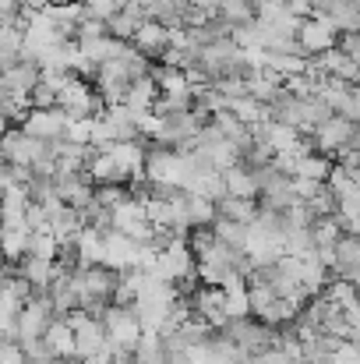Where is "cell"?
I'll return each mask as SVG.
<instances>
[{
	"instance_id": "obj_24",
	"label": "cell",
	"mask_w": 360,
	"mask_h": 364,
	"mask_svg": "<svg viewBox=\"0 0 360 364\" xmlns=\"http://www.w3.org/2000/svg\"><path fill=\"white\" fill-rule=\"evenodd\" d=\"M131 198V191L124 188V184H107V188H96V202L99 205H107V209H117Z\"/></svg>"
},
{
	"instance_id": "obj_15",
	"label": "cell",
	"mask_w": 360,
	"mask_h": 364,
	"mask_svg": "<svg viewBox=\"0 0 360 364\" xmlns=\"http://www.w3.org/2000/svg\"><path fill=\"white\" fill-rule=\"evenodd\" d=\"M28 241H32V230L25 223H7L4 227V247H7L11 262H21L28 255Z\"/></svg>"
},
{
	"instance_id": "obj_30",
	"label": "cell",
	"mask_w": 360,
	"mask_h": 364,
	"mask_svg": "<svg viewBox=\"0 0 360 364\" xmlns=\"http://www.w3.org/2000/svg\"><path fill=\"white\" fill-rule=\"evenodd\" d=\"M117 364H138V361H117Z\"/></svg>"
},
{
	"instance_id": "obj_6",
	"label": "cell",
	"mask_w": 360,
	"mask_h": 364,
	"mask_svg": "<svg viewBox=\"0 0 360 364\" xmlns=\"http://www.w3.org/2000/svg\"><path fill=\"white\" fill-rule=\"evenodd\" d=\"M134 46L148 57V60H166V53L173 50V32L159 21H145L134 36Z\"/></svg>"
},
{
	"instance_id": "obj_28",
	"label": "cell",
	"mask_w": 360,
	"mask_h": 364,
	"mask_svg": "<svg viewBox=\"0 0 360 364\" xmlns=\"http://www.w3.org/2000/svg\"><path fill=\"white\" fill-rule=\"evenodd\" d=\"M191 4H195V7H202L209 18H216V14H219V0H191Z\"/></svg>"
},
{
	"instance_id": "obj_13",
	"label": "cell",
	"mask_w": 360,
	"mask_h": 364,
	"mask_svg": "<svg viewBox=\"0 0 360 364\" xmlns=\"http://www.w3.org/2000/svg\"><path fill=\"white\" fill-rule=\"evenodd\" d=\"M332 170H336V159H329V156H322V152H307V156H300V163H297V177L318 181V184H329Z\"/></svg>"
},
{
	"instance_id": "obj_16",
	"label": "cell",
	"mask_w": 360,
	"mask_h": 364,
	"mask_svg": "<svg viewBox=\"0 0 360 364\" xmlns=\"http://www.w3.org/2000/svg\"><path fill=\"white\" fill-rule=\"evenodd\" d=\"M216 237L223 244H230V247H237V251H247V241H251V227H244V223H237V220H216Z\"/></svg>"
},
{
	"instance_id": "obj_4",
	"label": "cell",
	"mask_w": 360,
	"mask_h": 364,
	"mask_svg": "<svg viewBox=\"0 0 360 364\" xmlns=\"http://www.w3.org/2000/svg\"><path fill=\"white\" fill-rule=\"evenodd\" d=\"M332 276L343 283H354L360 290V237L357 234H343V241L332 251Z\"/></svg>"
},
{
	"instance_id": "obj_31",
	"label": "cell",
	"mask_w": 360,
	"mask_h": 364,
	"mask_svg": "<svg viewBox=\"0 0 360 364\" xmlns=\"http://www.w3.org/2000/svg\"><path fill=\"white\" fill-rule=\"evenodd\" d=\"M357 89H360V78H357Z\"/></svg>"
},
{
	"instance_id": "obj_5",
	"label": "cell",
	"mask_w": 360,
	"mask_h": 364,
	"mask_svg": "<svg viewBox=\"0 0 360 364\" xmlns=\"http://www.w3.org/2000/svg\"><path fill=\"white\" fill-rule=\"evenodd\" d=\"M96 181L89 173H57V195L71 209H89L96 202Z\"/></svg>"
},
{
	"instance_id": "obj_18",
	"label": "cell",
	"mask_w": 360,
	"mask_h": 364,
	"mask_svg": "<svg viewBox=\"0 0 360 364\" xmlns=\"http://www.w3.org/2000/svg\"><path fill=\"white\" fill-rule=\"evenodd\" d=\"M134 361L138 364H170L166 347H163V336L145 333V340H141V343H138V350H134Z\"/></svg>"
},
{
	"instance_id": "obj_27",
	"label": "cell",
	"mask_w": 360,
	"mask_h": 364,
	"mask_svg": "<svg viewBox=\"0 0 360 364\" xmlns=\"http://www.w3.org/2000/svg\"><path fill=\"white\" fill-rule=\"evenodd\" d=\"M339 50L354 60L360 68V32H347V36H339Z\"/></svg>"
},
{
	"instance_id": "obj_7",
	"label": "cell",
	"mask_w": 360,
	"mask_h": 364,
	"mask_svg": "<svg viewBox=\"0 0 360 364\" xmlns=\"http://www.w3.org/2000/svg\"><path fill=\"white\" fill-rule=\"evenodd\" d=\"M39 82H43V68H39L36 60H21V64H14L11 71H4V78H0V92H11V96H32Z\"/></svg>"
},
{
	"instance_id": "obj_17",
	"label": "cell",
	"mask_w": 360,
	"mask_h": 364,
	"mask_svg": "<svg viewBox=\"0 0 360 364\" xmlns=\"http://www.w3.org/2000/svg\"><path fill=\"white\" fill-rule=\"evenodd\" d=\"M230 114L240 117L247 127H258V124L272 121V117H268V107H265V103H258L254 96H244V100H237V103H230Z\"/></svg>"
},
{
	"instance_id": "obj_11",
	"label": "cell",
	"mask_w": 360,
	"mask_h": 364,
	"mask_svg": "<svg viewBox=\"0 0 360 364\" xmlns=\"http://www.w3.org/2000/svg\"><path fill=\"white\" fill-rule=\"evenodd\" d=\"M46 347L60 358V361H71V358H78V347H75V329L67 326V318H57L53 326H50V333H46Z\"/></svg>"
},
{
	"instance_id": "obj_26",
	"label": "cell",
	"mask_w": 360,
	"mask_h": 364,
	"mask_svg": "<svg viewBox=\"0 0 360 364\" xmlns=\"http://www.w3.org/2000/svg\"><path fill=\"white\" fill-rule=\"evenodd\" d=\"M290 14L300 21H311L318 18V0H290Z\"/></svg>"
},
{
	"instance_id": "obj_19",
	"label": "cell",
	"mask_w": 360,
	"mask_h": 364,
	"mask_svg": "<svg viewBox=\"0 0 360 364\" xmlns=\"http://www.w3.org/2000/svg\"><path fill=\"white\" fill-rule=\"evenodd\" d=\"M28 255L32 258H46V262H57L60 258V241L50 234V230H32V241H28Z\"/></svg>"
},
{
	"instance_id": "obj_10",
	"label": "cell",
	"mask_w": 360,
	"mask_h": 364,
	"mask_svg": "<svg viewBox=\"0 0 360 364\" xmlns=\"http://www.w3.org/2000/svg\"><path fill=\"white\" fill-rule=\"evenodd\" d=\"M89 177L96 181V188H107V184H124V181H131V177H127V170L120 166L110 152H96V159L89 163Z\"/></svg>"
},
{
	"instance_id": "obj_29",
	"label": "cell",
	"mask_w": 360,
	"mask_h": 364,
	"mask_svg": "<svg viewBox=\"0 0 360 364\" xmlns=\"http://www.w3.org/2000/svg\"><path fill=\"white\" fill-rule=\"evenodd\" d=\"M53 7H64V4H75V0H50Z\"/></svg>"
},
{
	"instance_id": "obj_1",
	"label": "cell",
	"mask_w": 360,
	"mask_h": 364,
	"mask_svg": "<svg viewBox=\"0 0 360 364\" xmlns=\"http://www.w3.org/2000/svg\"><path fill=\"white\" fill-rule=\"evenodd\" d=\"M336 36H339V32H336V25H332L329 18H322V14H318V18H311V21H304V25H300V36H297V39H300L304 57H307V60H315V57H322V53L336 50V43H339Z\"/></svg>"
},
{
	"instance_id": "obj_22",
	"label": "cell",
	"mask_w": 360,
	"mask_h": 364,
	"mask_svg": "<svg viewBox=\"0 0 360 364\" xmlns=\"http://www.w3.org/2000/svg\"><path fill=\"white\" fill-rule=\"evenodd\" d=\"M85 4V11H89V18H99V21H110L114 14L124 11V4L127 0H82Z\"/></svg>"
},
{
	"instance_id": "obj_21",
	"label": "cell",
	"mask_w": 360,
	"mask_h": 364,
	"mask_svg": "<svg viewBox=\"0 0 360 364\" xmlns=\"http://www.w3.org/2000/svg\"><path fill=\"white\" fill-rule=\"evenodd\" d=\"M227 315H230V322H234V318H251V315H254V308H251V287H247V290H230V294H227Z\"/></svg>"
},
{
	"instance_id": "obj_25",
	"label": "cell",
	"mask_w": 360,
	"mask_h": 364,
	"mask_svg": "<svg viewBox=\"0 0 360 364\" xmlns=\"http://www.w3.org/2000/svg\"><path fill=\"white\" fill-rule=\"evenodd\" d=\"M57 107H60V92L50 89L46 82H39L32 92V110H57Z\"/></svg>"
},
{
	"instance_id": "obj_9",
	"label": "cell",
	"mask_w": 360,
	"mask_h": 364,
	"mask_svg": "<svg viewBox=\"0 0 360 364\" xmlns=\"http://www.w3.org/2000/svg\"><path fill=\"white\" fill-rule=\"evenodd\" d=\"M315 64H318V71L322 75H332V78H343V82H350V85H357L360 78V68L336 46V50H329V53H322V57H315Z\"/></svg>"
},
{
	"instance_id": "obj_12",
	"label": "cell",
	"mask_w": 360,
	"mask_h": 364,
	"mask_svg": "<svg viewBox=\"0 0 360 364\" xmlns=\"http://www.w3.org/2000/svg\"><path fill=\"white\" fill-rule=\"evenodd\" d=\"M258 7L261 0H219V18L230 28H240L247 21H258Z\"/></svg>"
},
{
	"instance_id": "obj_20",
	"label": "cell",
	"mask_w": 360,
	"mask_h": 364,
	"mask_svg": "<svg viewBox=\"0 0 360 364\" xmlns=\"http://www.w3.org/2000/svg\"><path fill=\"white\" fill-rule=\"evenodd\" d=\"M107 25H110V36H114V39H120V43H134V36H138V28H141L145 21H138L131 11H120V14H114Z\"/></svg>"
},
{
	"instance_id": "obj_2",
	"label": "cell",
	"mask_w": 360,
	"mask_h": 364,
	"mask_svg": "<svg viewBox=\"0 0 360 364\" xmlns=\"http://www.w3.org/2000/svg\"><path fill=\"white\" fill-rule=\"evenodd\" d=\"M67 110H28V117L21 121V131L28 138H39V141H60L67 134Z\"/></svg>"
},
{
	"instance_id": "obj_8",
	"label": "cell",
	"mask_w": 360,
	"mask_h": 364,
	"mask_svg": "<svg viewBox=\"0 0 360 364\" xmlns=\"http://www.w3.org/2000/svg\"><path fill=\"white\" fill-rule=\"evenodd\" d=\"M159 85H156V78L148 75V78H141V82H134L131 85V92H127V100H124V107L141 121V117H148L152 110H156V103H159Z\"/></svg>"
},
{
	"instance_id": "obj_3",
	"label": "cell",
	"mask_w": 360,
	"mask_h": 364,
	"mask_svg": "<svg viewBox=\"0 0 360 364\" xmlns=\"http://www.w3.org/2000/svg\"><path fill=\"white\" fill-rule=\"evenodd\" d=\"M43 149H46V141L28 138L21 127H7V134H4V159L7 163H18V166H28L32 170L39 163Z\"/></svg>"
},
{
	"instance_id": "obj_14",
	"label": "cell",
	"mask_w": 360,
	"mask_h": 364,
	"mask_svg": "<svg viewBox=\"0 0 360 364\" xmlns=\"http://www.w3.org/2000/svg\"><path fill=\"white\" fill-rule=\"evenodd\" d=\"M227 188H230V195L234 198H258V173L251 170V166H244L237 163L234 170H227Z\"/></svg>"
},
{
	"instance_id": "obj_23",
	"label": "cell",
	"mask_w": 360,
	"mask_h": 364,
	"mask_svg": "<svg viewBox=\"0 0 360 364\" xmlns=\"http://www.w3.org/2000/svg\"><path fill=\"white\" fill-rule=\"evenodd\" d=\"M92 127H96V117H85V121H67V141H75V145H92Z\"/></svg>"
}]
</instances>
